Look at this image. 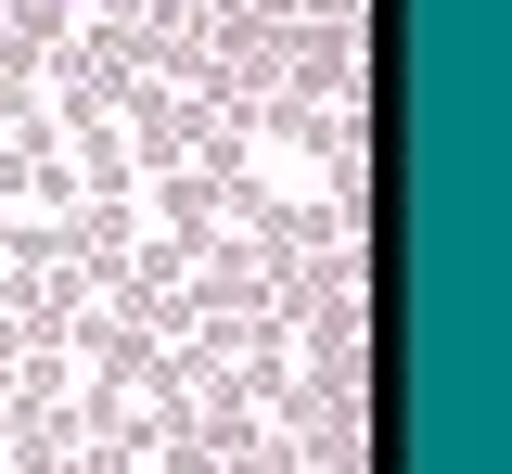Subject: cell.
<instances>
[{"label": "cell", "instance_id": "obj_1", "mask_svg": "<svg viewBox=\"0 0 512 474\" xmlns=\"http://www.w3.org/2000/svg\"><path fill=\"white\" fill-rule=\"evenodd\" d=\"M52 13H64V0H52Z\"/></svg>", "mask_w": 512, "mask_h": 474}]
</instances>
